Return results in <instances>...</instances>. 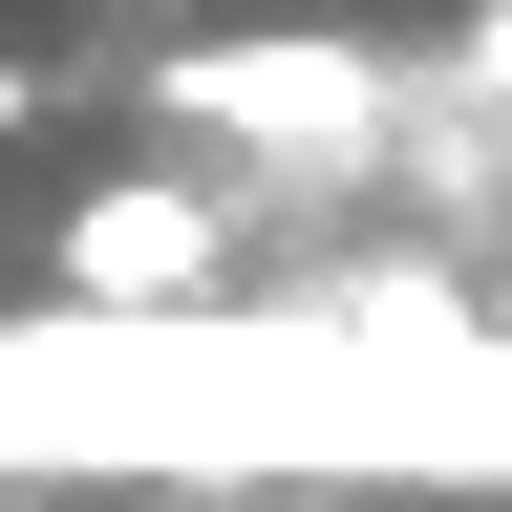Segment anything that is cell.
<instances>
[{
  "label": "cell",
  "mask_w": 512,
  "mask_h": 512,
  "mask_svg": "<svg viewBox=\"0 0 512 512\" xmlns=\"http://www.w3.org/2000/svg\"><path fill=\"white\" fill-rule=\"evenodd\" d=\"M22 107H43V86H22V64H0V128H22Z\"/></svg>",
  "instance_id": "cell-3"
},
{
  "label": "cell",
  "mask_w": 512,
  "mask_h": 512,
  "mask_svg": "<svg viewBox=\"0 0 512 512\" xmlns=\"http://www.w3.org/2000/svg\"><path fill=\"white\" fill-rule=\"evenodd\" d=\"M214 256H235V214H214V192H192V171H128V192H86V214H64L43 299H64V320H171Z\"/></svg>",
  "instance_id": "cell-2"
},
{
  "label": "cell",
  "mask_w": 512,
  "mask_h": 512,
  "mask_svg": "<svg viewBox=\"0 0 512 512\" xmlns=\"http://www.w3.org/2000/svg\"><path fill=\"white\" fill-rule=\"evenodd\" d=\"M150 107L256 128V150H299V171L384 150V64H363V43H171V64H150Z\"/></svg>",
  "instance_id": "cell-1"
}]
</instances>
